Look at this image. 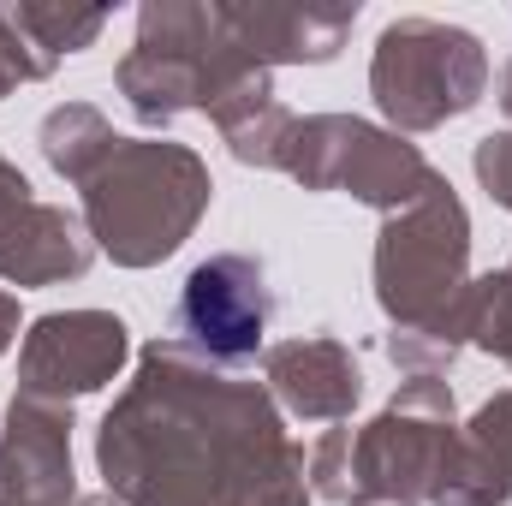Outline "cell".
I'll return each mask as SVG.
<instances>
[{
  "mask_svg": "<svg viewBox=\"0 0 512 506\" xmlns=\"http://www.w3.org/2000/svg\"><path fill=\"white\" fill-rule=\"evenodd\" d=\"M262 316H268L262 274H251L245 262L197 268V280H191V292H185V310H179V322H185L203 346H215V352H227V358L251 352L256 340H262Z\"/></svg>",
  "mask_w": 512,
  "mask_h": 506,
  "instance_id": "obj_1",
  "label": "cell"
}]
</instances>
